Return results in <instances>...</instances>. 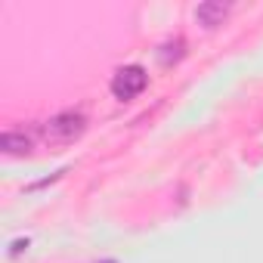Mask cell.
Masks as SVG:
<instances>
[{
  "mask_svg": "<svg viewBox=\"0 0 263 263\" xmlns=\"http://www.w3.org/2000/svg\"><path fill=\"white\" fill-rule=\"evenodd\" d=\"M0 149H4L7 155H28L31 152V137L16 134V130H7V134H0Z\"/></svg>",
  "mask_w": 263,
  "mask_h": 263,
  "instance_id": "277c9868",
  "label": "cell"
},
{
  "mask_svg": "<svg viewBox=\"0 0 263 263\" xmlns=\"http://www.w3.org/2000/svg\"><path fill=\"white\" fill-rule=\"evenodd\" d=\"M87 127V118L81 111H59L44 124V140L47 143H74Z\"/></svg>",
  "mask_w": 263,
  "mask_h": 263,
  "instance_id": "6da1fadb",
  "label": "cell"
},
{
  "mask_svg": "<svg viewBox=\"0 0 263 263\" xmlns=\"http://www.w3.org/2000/svg\"><path fill=\"white\" fill-rule=\"evenodd\" d=\"M226 13H229V4H223V0H204V4L195 7V19L204 28H217L226 19Z\"/></svg>",
  "mask_w": 263,
  "mask_h": 263,
  "instance_id": "3957f363",
  "label": "cell"
},
{
  "mask_svg": "<svg viewBox=\"0 0 263 263\" xmlns=\"http://www.w3.org/2000/svg\"><path fill=\"white\" fill-rule=\"evenodd\" d=\"M105 263H115V260H105Z\"/></svg>",
  "mask_w": 263,
  "mask_h": 263,
  "instance_id": "8992f818",
  "label": "cell"
},
{
  "mask_svg": "<svg viewBox=\"0 0 263 263\" xmlns=\"http://www.w3.org/2000/svg\"><path fill=\"white\" fill-rule=\"evenodd\" d=\"M183 37H174V41H167L164 47H161V53H158V59H161V65H171V62H177L180 56H183Z\"/></svg>",
  "mask_w": 263,
  "mask_h": 263,
  "instance_id": "5b68a950",
  "label": "cell"
},
{
  "mask_svg": "<svg viewBox=\"0 0 263 263\" xmlns=\"http://www.w3.org/2000/svg\"><path fill=\"white\" fill-rule=\"evenodd\" d=\"M149 84V74L143 65H124L115 78H111V93L118 99H134L137 93H143Z\"/></svg>",
  "mask_w": 263,
  "mask_h": 263,
  "instance_id": "7a4b0ae2",
  "label": "cell"
}]
</instances>
